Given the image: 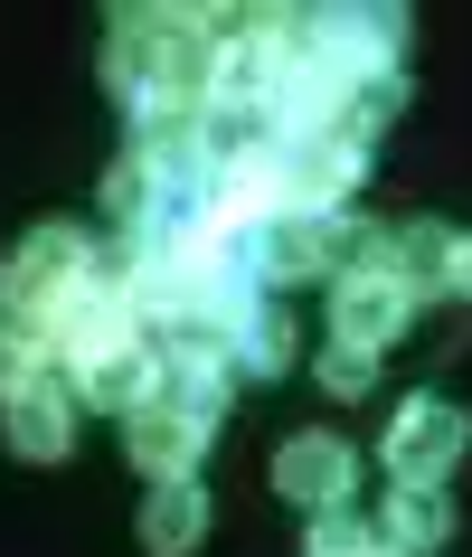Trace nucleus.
I'll use <instances>...</instances> for the list:
<instances>
[{"instance_id":"nucleus-2","label":"nucleus","mask_w":472,"mask_h":557,"mask_svg":"<svg viewBox=\"0 0 472 557\" xmlns=\"http://www.w3.org/2000/svg\"><path fill=\"white\" fill-rule=\"evenodd\" d=\"M387 463H397V482H407V492H435L444 472L463 463V407L415 397V407L397 416V435H387Z\"/></svg>"},{"instance_id":"nucleus-5","label":"nucleus","mask_w":472,"mask_h":557,"mask_svg":"<svg viewBox=\"0 0 472 557\" xmlns=\"http://www.w3.org/2000/svg\"><path fill=\"white\" fill-rule=\"evenodd\" d=\"M350 444H340V435H294V444H284V454H274V482H284V492H294V500H340V492H350Z\"/></svg>"},{"instance_id":"nucleus-9","label":"nucleus","mask_w":472,"mask_h":557,"mask_svg":"<svg viewBox=\"0 0 472 557\" xmlns=\"http://www.w3.org/2000/svg\"><path fill=\"white\" fill-rule=\"evenodd\" d=\"M29 387H38V341L29 331H0V407L29 397Z\"/></svg>"},{"instance_id":"nucleus-1","label":"nucleus","mask_w":472,"mask_h":557,"mask_svg":"<svg viewBox=\"0 0 472 557\" xmlns=\"http://www.w3.org/2000/svg\"><path fill=\"white\" fill-rule=\"evenodd\" d=\"M76 274H86V246H76V227H38L20 256H10V274H0V302L20 312L29 331H48L66 312V294H76Z\"/></svg>"},{"instance_id":"nucleus-4","label":"nucleus","mask_w":472,"mask_h":557,"mask_svg":"<svg viewBox=\"0 0 472 557\" xmlns=\"http://www.w3.org/2000/svg\"><path fill=\"white\" fill-rule=\"evenodd\" d=\"M199 416L189 407H171V397H151L142 416H123V444H133V463L142 472H161V482H179V472H189V454H199Z\"/></svg>"},{"instance_id":"nucleus-12","label":"nucleus","mask_w":472,"mask_h":557,"mask_svg":"<svg viewBox=\"0 0 472 557\" xmlns=\"http://www.w3.org/2000/svg\"><path fill=\"white\" fill-rule=\"evenodd\" d=\"M444 284H454V294L472 302V236H463V246H454V256H444Z\"/></svg>"},{"instance_id":"nucleus-6","label":"nucleus","mask_w":472,"mask_h":557,"mask_svg":"<svg viewBox=\"0 0 472 557\" xmlns=\"http://www.w3.org/2000/svg\"><path fill=\"white\" fill-rule=\"evenodd\" d=\"M66 425H76V416H66L58 387H29V397H10V444H20L29 463H58V454H66Z\"/></svg>"},{"instance_id":"nucleus-8","label":"nucleus","mask_w":472,"mask_h":557,"mask_svg":"<svg viewBox=\"0 0 472 557\" xmlns=\"http://www.w3.org/2000/svg\"><path fill=\"white\" fill-rule=\"evenodd\" d=\"M387 529H397V548H444L454 539V510H444V492H397Z\"/></svg>"},{"instance_id":"nucleus-10","label":"nucleus","mask_w":472,"mask_h":557,"mask_svg":"<svg viewBox=\"0 0 472 557\" xmlns=\"http://www.w3.org/2000/svg\"><path fill=\"white\" fill-rule=\"evenodd\" d=\"M322 387H331V397H359V387H369V350H350V341H340V350L322 359Z\"/></svg>"},{"instance_id":"nucleus-7","label":"nucleus","mask_w":472,"mask_h":557,"mask_svg":"<svg viewBox=\"0 0 472 557\" xmlns=\"http://www.w3.org/2000/svg\"><path fill=\"white\" fill-rule=\"evenodd\" d=\"M199 520H208V500L189 492V482H161V492H151V510H142V539H151V557H179L189 539H199Z\"/></svg>"},{"instance_id":"nucleus-3","label":"nucleus","mask_w":472,"mask_h":557,"mask_svg":"<svg viewBox=\"0 0 472 557\" xmlns=\"http://www.w3.org/2000/svg\"><path fill=\"white\" fill-rule=\"evenodd\" d=\"M415 312V284L407 274H387V264H369V274H350L340 284V341L350 350H378V341H397Z\"/></svg>"},{"instance_id":"nucleus-11","label":"nucleus","mask_w":472,"mask_h":557,"mask_svg":"<svg viewBox=\"0 0 472 557\" xmlns=\"http://www.w3.org/2000/svg\"><path fill=\"white\" fill-rule=\"evenodd\" d=\"M284 350H294V331L274 322V312H265V322H256V331H246V359H256V369H274V359H284Z\"/></svg>"}]
</instances>
